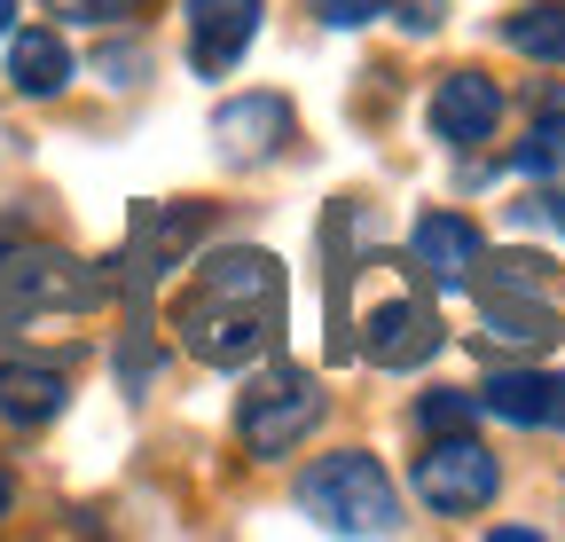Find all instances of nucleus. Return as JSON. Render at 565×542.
Segmentation results:
<instances>
[{
    "label": "nucleus",
    "instance_id": "obj_1",
    "mask_svg": "<svg viewBox=\"0 0 565 542\" xmlns=\"http://www.w3.org/2000/svg\"><path fill=\"white\" fill-rule=\"evenodd\" d=\"M173 338L204 370H244L282 338V267L267 252L204 259L189 291L173 299Z\"/></svg>",
    "mask_w": 565,
    "mask_h": 542
},
{
    "label": "nucleus",
    "instance_id": "obj_2",
    "mask_svg": "<svg viewBox=\"0 0 565 542\" xmlns=\"http://www.w3.org/2000/svg\"><path fill=\"white\" fill-rule=\"evenodd\" d=\"M471 291H479V338L494 354H550L557 347V284H550V259L542 252H503V259H479L471 267Z\"/></svg>",
    "mask_w": 565,
    "mask_h": 542
},
{
    "label": "nucleus",
    "instance_id": "obj_3",
    "mask_svg": "<svg viewBox=\"0 0 565 542\" xmlns=\"http://www.w3.org/2000/svg\"><path fill=\"white\" fill-rule=\"evenodd\" d=\"M110 276H95L87 259H71L55 244H9L0 252V330H24L40 315H79L103 307Z\"/></svg>",
    "mask_w": 565,
    "mask_h": 542
},
{
    "label": "nucleus",
    "instance_id": "obj_4",
    "mask_svg": "<svg viewBox=\"0 0 565 542\" xmlns=\"http://www.w3.org/2000/svg\"><path fill=\"white\" fill-rule=\"evenodd\" d=\"M353 330H362V354L385 370H416V362L440 354V315L393 259H370V299L353 315Z\"/></svg>",
    "mask_w": 565,
    "mask_h": 542
},
{
    "label": "nucleus",
    "instance_id": "obj_5",
    "mask_svg": "<svg viewBox=\"0 0 565 542\" xmlns=\"http://www.w3.org/2000/svg\"><path fill=\"white\" fill-rule=\"evenodd\" d=\"M299 503L330 534H393L401 527V496L385 480V464H370V456H322L299 480Z\"/></svg>",
    "mask_w": 565,
    "mask_h": 542
},
{
    "label": "nucleus",
    "instance_id": "obj_6",
    "mask_svg": "<svg viewBox=\"0 0 565 542\" xmlns=\"http://www.w3.org/2000/svg\"><path fill=\"white\" fill-rule=\"evenodd\" d=\"M494 488H503V464H494L471 433H440L433 448L416 456V496L433 503V511H448V519L487 511V503H494Z\"/></svg>",
    "mask_w": 565,
    "mask_h": 542
},
{
    "label": "nucleus",
    "instance_id": "obj_7",
    "mask_svg": "<svg viewBox=\"0 0 565 542\" xmlns=\"http://www.w3.org/2000/svg\"><path fill=\"white\" fill-rule=\"evenodd\" d=\"M315 417H322V385L307 370H267L244 401V440L252 456H291L315 433Z\"/></svg>",
    "mask_w": 565,
    "mask_h": 542
},
{
    "label": "nucleus",
    "instance_id": "obj_8",
    "mask_svg": "<svg viewBox=\"0 0 565 542\" xmlns=\"http://www.w3.org/2000/svg\"><path fill=\"white\" fill-rule=\"evenodd\" d=\"M196 229H204V205H134V244H126V276H118V291L134 299V322H141V299L158 291V276L196 244Z\"/></svg>",
    "mask_w": 565,
    "mask_h": 542
},
{
    "label": "nucleus",
    "instance_id": "obj_9",
    "mask_svg": "<svg viewBox=\"0 0 565 542\" xmlns=\"http://www.w3.org/2000/svg\"><path fill=\"white\" fill-rule=\"evenodd\" d=\"M259 17L267 0H189V63L204 79H228L244 47L259 40Z\"/></svg>",
    "mask_w": 565,
    "mask_h": 542
},
{
    "label": "nucleus",
    "instance_id": "obj_10",
    "mask_svg": "<svg viewBox=\"0 0 565 542\" xmlns=\"http://www.w3.org/2000/svg\"><path fill=\"white\" fill-rule=\"evenodd\" d=\"M494 126H503V87H494L487 72H448L433 87V134H440V142L471 150V142H487Z\"/></svg>",
    "mask_w": 565,
    "mask_h": 542
},
{
    "label": "nucleus",
    "instance_id": "obj_11",
    "mask_svg": "<svg viewBox=\"0 0 565 542\" xmlns=\"http://www.w3.org/2000/svg\"><path fill=\"white\" fill-rule=\"evenodd\" d=\"M479 410L503 417V425H526V433H565V378L550 370H503L479 385Z\"/></svg>",
    "mask_w": 565,
    "mask_h": 542
},
{
    "label": "nucleus",
    "instance_id": "obj_12",
    "mask_svg": "<svg viewBox=\"0 0 565 542\" xmlns=\"http://www.w3.org/2000/svg\"><path fill=\"white\" fill-rule=\"evenodd\" d=\"M408 252H416L424 276L448 284V291H463V284H471V267L487 259V244H479V229H471L463 213H424L416 236H408Z\"/></svg>",
    "mask_w": 565,
    "mask_h": 542
},
{
    "label": "nucleus",
    "instance_id": "obj_13",
    "mask_svg": "<svg viewBox=\"0 0 565 542\" xmlns=\"http://www.w3.org/2000/svg\"><path fill=\"white\" fill-rule=\"evenodd\" d=\"M282 134H291V103L282 95H236V103H221V118H212V142L228 158H267Z\"/></svg>",
    "mask_w": 565,
    "mask_h": 542
},
{
    "label": "nucleus",
    "instance_id": "obj_14",
    "mask_svg": "<svg viewBox=\"0 0 565 542\" xmlns=\"http://www.w3.org/2000/svg\"><path fill=\"white\" fill-rule=\"evenodd\" d=\"M63 393H71L63 362H24V354L0 362V417L9 425H47L63 410Z\"/></svg>",
    "mask_w": 565,
    "mask_h": 542
},
{
    "label": "nucleus",
    "instance_id": "obj_15",
    "mask_svg": "<svg viewBox=\"0 0 565 542\" xmlns=\"http://www.w3.org/2000/svg\"><path fill=\"white\" fill-rule=\"evenodd\" d=\"M9 87H17V95H32V103H47V95H63V87H71V47H63V32L32 24V32H17V40H9Z\"/></svg>",
    "mask_w": 565,
    "mask_h": 542
},
{
    "label": "nucleus",
    "instance_id": "obj_16",
    "mask_svg": "<svg viewBox=\"0 0 565 542\" xmlns=\"http://www.w3.org/2000/svg\"><path fill=\"white\" fill-rule=\"evenodd\" d=\"M503 40L534 63H565V0H534V9H519L503 24Z\"/></svg>",
    "mask_w": 565,
    "mask_h": 542
},
{
    "label": "nucleus",
    "instance_id": "obj_17",
    "mask_svg": "<svg viewBox=\"0 0 565 542\" xmlns=\"http://www.w3.org/2000/svg\"><path fill=\"white\" fill-rule=\"evenodd\" d=\"M511 166H519V173H534V181H542V173H565V118H542L526 142L511 150Z\"/></svg>",
    "mask_w": 565,
    "mask_h": 542
},
{
    "label": "nucleus",
    "instance_id": "obj_18",
    "mask_svg": "<svg viewBox=\"0 0 565 542\" xmlns=\"http://www.w3.org/2000/svg\"><path fill=\"white\" fill-rule=\"evenodd\" d=\"M471 417H479V393H424L416 401V425L433 433V440L440 433H471Z\"/></svg>",
    "mask_w": 565,
    "mask_h": 542
},
{
    "label": "nucleus",
    "instance_id": "obj_19",
    "mask_svg": "<svg viewBox=\"0 0 565 542\" xmlns=\"http://www.w3.org/2000/svg\"><path fill=\"white\" fill-rule=\"evenodd\" d=\"M55 17H71V24H126V17H141L150 0H47Z\"/></svg>",
    "mask_w": 565,
    "mask_h": 542
},
{
    "label": "nucleus",
    "instance_id": "obj_20",
    "mask_svg": "<svg viewBox=\"0 0 565 542\" xmlns=\"http://www.w3.org/2000/svg\"><path fill=\"white\" fill-rule=\"evenodd\" d=\"M315 17H322V24H338V32H353V24L385 17V0H315Z\"/></svg>",
    "mask_w": 565,
    "mask_h": 542
},
{
    "label": "nucleus",
    "instance_id": "obj_21",
    "mask_svg": "<svg viewBox=\"0 0 565 542\" xmlns=\"http://www.w3.org/2000/svg\"><path fill=\"white\" fill-rule=\"evenodd\" d=\"M519 221H550V229L565 236V196H526V205H519Z\"/></svg>",
    "mask_w": 565,
    "mask_h": 542
},
{
    "label": "nucleus",
    "instance_id": "obj_22",
    "mask_svg": "<svg viewBox=\"0 0 565 542\" xmlns=\"http://www.w3.org/2000/svg\"><path fill=\"white\" fill-rule=\"evenodd\" d=\"M401 9H408V17H401L408 32H433V24H440V0H401Z\"/></svg>",
    "mask_w": 565,
    "mask_h": 542
},
{
    "label": "nucleus",
    "instance_id": "obj_23",
    "mask_svg": "<svg viewBox=\"0 0 565 542\" xmlns=\"http://www.w3.org/2000/svg\"><path fill=\"white\" fill-rule=\"evenodd\" d=\"M9 496H17V488H9V471H0V519H9Z\"/></svg>",
    "mask_w": 565,
    "mask_h": 542
},
{
    "label": "nucleus",
    "instance_id": "obj_24",
    "mask_svg": "<svg viewBox=\"0 0 565 542\" xmlns=\"http://www.w3.org/2000/svg\"><path fill=\"white\" fill-rule=\"evenodd\" d=\"M9 17H17V0H0V32H9Z\"/></svg>",
    "mask_w": 565,
    "mask_h": 542
}]
</instances>
